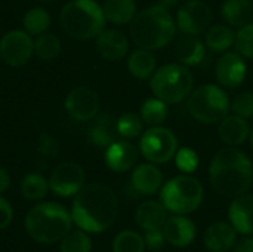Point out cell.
<instances>
[{"label":"cell","mask_w":253,"mask_h":252,"mask_svg":"<svg viewBox=\"0 0 253 252\" xmlns=\"http://www.w3.org/2000/svg\"><path fill=\"white\" fill-rule=\"evenodd\" d=\"M59 50H61V42L52 33L46 31L37 36L34 40V52L43 61H50L56 58L59 55Z\"/></svg>","instance_id":"cell-32"},{"label":"cell","mask_w":253,"mask_h":252,"mask_svg":"<svg viewBox=\"0 0 253 252\" xmlns=\"http://www.w3.org/2000/svg\"><path fill=\"white\" fill-rule=\"evenodd\" d=\"M139 151L129 141H114L105 150V165L114 172H127L138 162Z\"/></svg>","instance_id":"cell-15"},{"label":"cell","mask_w":253,"mask_h":252,"mask_svg":"<svg viewBox=\"0 0 253 252\" xmlns=\"http://www.w3.org/2000/svg\"><path fill=\"white\" fill-rule=\"evenodd\" d=\"M34 53V40L27 31L12 30L0 40V58L10 67L27 64Z\"/></svg>","instance_id":"cell-10"},{"label":"cell","mask_w":253,"mask_h":252,"mask_svg":"<svg viewBox=\"0 0 253 252\" xmlns=\"http://www.w3.org/2000/svg\"><path fill=\"white\" fill-rule=\"evenodd\" d=\"M234 48L243 58L253 59V22L239 28L234 37Z\"/></svg>","instance_id":"cell-36"},{"label":"cell","mask_w":253,"mask_h":252,"mask_svg":"<svg viewBox=\"0 0 253 252\" xmlns=\"http://www.w3.org/2000/svg\"><path fill=\"white\" fill-rule=\"evenodd\" d=\"M188 111L200 123H219L230 111V100L219 86L202 85L190 94Z\"/></svg>","instance_id":"cell-8"},{"label":"cell","mask_w":253,"mask_h":252,"mask_svg":"<svg viewBox=\"0 0 253 252\" xmlns=\"http://www.w3.org/2000/svg\"><path fill=\"white\" fill-rule=\"evenodd\" d=\"M233 252H253V238L249 235H243L242 239L236 241Z\"/></svg>","instance_id":"cell-42"},{"label":"cell","mask_w":253,"mask_h":252,"mask_svg":"<svg viewBox=\"0 0 253 252\" xmlns=\"http://www.w3.org/2000/svg\"><path fill=\"white\" fill-rule=\"evenodd\" d=\"M145 248L144 236L133 230H123L113 241V252H144Z\"/></svg>","instance_id":"cell-33"},{"label":"cell","mask_w":253,"mask_h":252,"mask_svg":"<svg viewBox=\"0 0 253 252\" xmlns=\"http://www.w3.org/2000/svg\"><path fill=\"white\" fill-rule=\"evenodd\" d=\"M119 215V201L114 192L101 183L83 186L74 196L71 206L73 221L87 233L108 230Z\"/></svg>","instance_id":"cell-1"},{"label":"cell","mask_w":253,"mask_h":252,"mask_svg":"<svg viewBox=\"0 0 253 252\" xmlns=\"http://www.w3.org/2000/svg\"><path fill=\"white\" fill-rule=\"evenodd\" d=\"M176 30V22L169 9L153 4L135 15L130 21L129 33L132 42L138 48L157 50L172 42Z\"/></svg>","instance_id":"cell-3"},{"label":"cell","mask_w":253,"mask_h":252,"mask_svg":"<svg viewBox=\"0 0 253 252\" xmlns=\"http://www.w3.org/2000/svg\"><path fill=\"white\" fill-rule=\"evenodd\" d=\"M92 241L84 230H71L61 239V252H90Z\"/></svg>","instance_id":"cell-34"},{"label":"cell","mask_w":253,"mask_h":252,"mask_svg":"<svg viewBox=\"0 0 253 252\" xmlns=\"http://www.w3.org/2000/svg\"><path fill=\"white\" fill-rule=\"evenodd\" d=\"M12 218H13V211L10 203L6 199L0 198V230L6 229L10 224Z\"/></svg>","instance_id":"cell-41"},{"label":"cell","mask_w":253,"mask_h":252,"mask_svg":"<svg viewBox=\"0 0 253 252\" xmlns=\"http://www.w3.org/2000/svg\"><path fill=\"white\" fill-rule=\"evenodd\" d=\"M178 3H179V0H159V1H157V4H160V6L166 7V9L173 7V6H176Z\"/></svg>","instance_id":"cell-44"},{"label":"cell","mask_w":253,"mask_h":252,"mask_svg":"<svg viewBox=\"0 0 253 252\" xmlns=\"http://www.w3.org/2000/svg\"><path fill=\"white\" fill-rule=\"evenodd\" d=\"M175 163L182 174H193L199 168V156L193 149L182 147L175 154Z\"/></svg>","instance_id":"cell-37"},{"label":"cell","mask_w":253,"mask_h":252,"mask_svg":"<svg viewBox=\"0 0 253 252\" xmlns=\"http://www.w3.org/2000/svg\"><path fill=\"white\" fill-rule=\"evenodd\" d=\"M49 190V180L40 174H28L21 181V193L28 201H40Z\"/></svg>","instance_id":"cell-29"},{"label":"cell","mask_w":253,"mask_h":252,"mask_svg":"<svg viewBox=\"0 0 253 252\" xmlns=\"http://www.w3.org/2000/svg\"><path fill=\"white\" fill-rule=\"evenodd\" d=\"M166 220H168V209L163 206L162 202H156V201H147L141 203L135 212V221L144 232L163 229Z\"/></svg>","instance_id":"cell-22"},{"label":"cell","mask_w":253,"mask_h":252,"mask_svg":"<svg viewBox=\"0 0 253 252\" xmlns=\"http://www.w3.org/2000/svg\"><path fill=\"white\" fill-rule=\"evenodd\" d=\"M222 18L231 27H243L249 24L253 13V6L249 0H225L221 7Z\"/></svg>","instance_id":"cell-26"},{"label":"cell","mask_w":253,"mask_h":252,"mask_svg":"<svg viewBox=\"0 0 253 252\" xmlns=\"http://www.w3.org/2000/svg\"><path fill=\"white\" fill-rule=\"evenodd\" d=\"M84 186V172L80 165L74 162H64L58 165L49 177V189L61 198L76 196Z\"/></svg>","instance_id":"cell-12"},{"label":"cell","mask_w":253,"mask_h":252,"mask_svg":"<svg viewBox=\"0 0 253 252\" xmlns=\"http://www.w3.org/2000/svg\"><path fill=\"white\" fill-rule=\"evenodd\" d=\"M234 37L236 34L233 33L230 27L222 25V24H215L206 30L205 42H206L208 49H211L212 52L224 53L231 46H234Z\"/></svg>","instance_id":"cell-28"},{"label":"cell","mask_w":253,"mask_h":252,"mask_svg":"<svg viewBox=\"0 0 253 252\" xmlns=\"http://www.w3.org/2000/svg\"><path fill=\"white\" fill-rule=\"evenodd\" d=\"M144 242H145V247L148 250H153V251H157V250H162L166 244V239H165V235H163V230L162 229H157V230H147L144 233Z\"/></svg>","instance_id":"cell-39"},{"label":"cell","mask_w":253,"mask_h":252,"mask_svg":"<svg viewBox=\"0 0 253 252\" xmlns=\"http://www.w3.org/2000/svg\"><path fill=\"white\" fill-rule=\"evenodd\" d=\"M10 186V175L4 168H0V195L4 193Z\"/></svg>","instance_id":"cell-43"},{"label":"cell","mask_w":253,"mask_h":252,"mask_svg":"<svg viewBox=\"0 0 253 252\" xmlns=\"http://www.w3.org/2000/svg\"><path fill=\"white\" fill-rule=\"evenodd\" d=\"M141 117L144 123L151 126L162 125L168 117V108L166 102H163L159 98H150L142 102L141 105Z\"/></svg>","instance_id":"cell-31"},{"label":"cell","mask_w":253,"mask_h":252,"mask_svg":"<svg viewBox=\"0 0 253 252\" xmlns=\"http://www.w3.org/2000/svg\"><path fill=\"white\" fill-rule=\"evenodd\" d=\"M61 25L64 31L77 40L96 37L105 27L102 6L93 0H73L61 10Z\"/></svg>","instance_id":"cell-5"},{"label":"cell","mask_w":253,"mask_h":252,"mask_svg":"<svg viewBox=\"0 0 253 252\" xmlns=\"http://www.w3.org/2000/svg\"><path fill=\"white\" fill-rule=\"evenodd\" d=\"M218 134H219V138L222 140V143L227 144L228 147H239L249 138L251 128H249V123L246 122V119H243L237 114H231V116L227 114L219 122Z\"/></svg>","instance_id":"cell-21"},{"label":"cell","mask_w":253,"mask_h":252,"mask_svg":"<svg viewBox=\"0 0 253 252\" xmlns=\"http://www.w3.org/2000/svg\"><path fill=\"white\" fill-rule=\"evenodd\" d=\"M203 201V186L191 175H178L160 189L163 206L179 215L194 212Z\"/></svg>","instance_id":"cell-7"},{"label":"cell","mask_w":253,"mask_h":252,"mask_svg":"<svg viewBox=\"0 0 253 252\" xmlns=\"http://www.w3.org/2000/svg\"><path fill=\"white\" fill-rule=\"evenodd\" d=\"M228 218L237 233L253 236V195H239L228 208Z\"/></svg>","instance_id":"cell-18"},{"label":"cell","mask_w":253,"mask_h":252,"mask_svg":"<svg viewBox=\"0 0 253 252\" xmlns=\"http://www.w3.org/2000/svg\"><path fill=\"white\" fill-rule=\"evenodd\" d=\"M40 1H50V0H40Z\"/></svg>","instance_id":"cell-46"},{"label":"cell","mask_w":253,"mask_h":252,"mask_svg":"<svg viewBox=\"0 0 253 252\" xmlns=\"http://www.w3.org/2000/svg\"><path fill=\"white\" fill-rule=\"evenodd\" d=\"M150 88L154 97L163 102L178 104L193 92L194 77L188 67L181 62H172L154 71L150 79Z\"/></svg>","instance_id":"cell-6"},{"label":"cell","mask_w":253,"mask_h":252,"mask_svg":"<svg viewBox=\"0 0 253 252\" xmlns=\"http://www.w3.org/2000/svg\"><path fill=\"white\" fill-rule=\"evenodd\" d=\"M130 181L139 195L153 196L163 187V174L156 163H142L133 169Z\"/></svg>","instance_id":"cell-19"},{"label":"cell","mask_w":253,"mask_h":252,"mask_svg":"<svg viewBox=\"0 0 253 252\" xmlns=\"http://www.w3.org/2000/svg\"><path fill=\"white\" fill-rule=\"evenodd\" d=\"M71 223L73 217L62 205L43 202L28 211L25 230L31 239L40 244H55L70 232Z\"/></svg>","instance_id":"cell-4"},{"label":"cell","mask_w":253,"mask_h":252,"mask_svg":"<svg viewBox=\"0 0 253 252\" xmlns=\"http://www.w3.org/2000/svg\"><path fill=\"white\" fill-rule=\"evenodd\" d=\"M162 230L166 242L175 248L188 247L194 241L197 232L196 224L185 215H179V214H175L173 217H168Z\"/></svg>","instance_id":"cell-16"},{"label":"cell","mask_w":253,"mask_h":252,"mask_svg":"<svg viewBox=\"0 0 253 252\" xmlns=\"http://www.w3.org/2000/svg\"><path fill=\"white\" fill-rule=\"evenodd\" d=\"M144 129V120L135 113H126L117 119V132L126 140H132L141 135Z\"/></svg>","instance_id":"cell-35"},{"label":"cell","mask_w":253,"mask_h":252,"mask_svg":"<svg viewBox=\"0 0 253 252\" xmlns=\"http://www.w3.org/2000/svg\"><path fill=\"white\" fill-rule=\"evenodd\" d=\"M209 178L218 193L228 198H236L246 193L252 184V162L237 147L222 149L211 162Z\"/></svg>","instance_id":"cell-2"},{"label":"cell","mask_w":253,"mask_h":252,"mask_svg":"<svg viewBox=\"0 0 253 252\" xmlns=\"http://www.w3.org/2000/svg\"><path fill=\"white\" fill-rule=\"evenodd\" d=\"M236 241H237L236 229L225 221H216L211 224L203 236L205 247L211 252H228L230 250H233Z\"/></svg>","instance_id":"cell-20"},{"label":"cell","mask_w":253,"mask_h":252,"mask_svg":"<svg viewBox=\"0 0 253 252\" xmlns=\"http://www.w3.org/2000/svg\"><path fill=\"white\" fill-rule=\"evenodd\" d=\"M248 67L243 56L239 52H224L218 59L215 76L221 86L227 89H236L246 79Z\"/></svg>","instance_id":"cell-14"},{"label":"cell","mask_w":253,"mask_h":252,"mask_svg":"<svg viewBox=\"0 0 253 252\" xmlns=\"http://www.w3.org/2000/svg\"><path fill=\"white\" fill-rule=\"evenodd\" d=\"M175 22L182 34L199 36L211 27L212 10L200 0H190L181 6Z\"/></svg>","instance_id":"cell-11"},{"label":"cell","mask_w":253,"mask_h":252,"mask_svg":"<svg viewBox=\"0 0 253 252\" xmlns=\"http://www.w3.org/2000/svg\"><path fill=\"white\" fill-rule=\"evenodd\" d=\"M139 151L151 163H166L175 157L178 151V140L170 129L160 125L153 126L142 134Z\"/></svg>","instance_id":"cell-9"},{"label":"cell","mask_w":253,"mask_h":252,"mask_svg":"<svg viewBox=\"0 0 253 252\" xmlns=\"http://www.w3.org/2000/svg\"><path fill=\"white\" fill-rule=\"evenodd\" d=\"M22 24L30 36H40L47 31L50 25V16L43 7H33L24 15Z\"/></svg>","instance_id":"cell-30"},{"label":"cell","mask_w":253,"mask_h":252,"mask_svg":"<svg viewBox=\"0 0 253 252\" xmlns=\"http://www.w3.org/2000/svg\"><path fill=\"white\" fill-rule=\"evenodd\" d=\"M249 140H251V146L253 147V129L251 131V135H249Z\"/></svg>","instance_id":"cell-45"},{"label":"cell","mask_w":253,"mask_h":252,"mask_svg":"<svg viewBox=\"0 0 253 252\" xmlns=\"http://www.w3.org/2000/svg\"><path fill=\"white\" fill-rule=\"evenodd\" d=\"M175 53L182 65L193 67V65H199L203 61L206 48L199 37L191 34H184L176 43Z\"/></svg>","instance_id":"cell-23"},{"label":"cell","mask_w":253,"mask_h":252,"mask_svg":"<svg viewBox=\"0 0 253 252\" xmlns=\"http://www.w3.org/2000/svg\"><path fill=\"white\" fill-rule=\"evenodd\" d=\"M102 12L107 21L116 25L129 24L136 13L135 0H104Z\"/></svg>","instance_id":"cell-25"},{"label":"cell","mask_w":253,"mask_h":252,"mask_svg":"<svg viewBox=\"0 0 253 252\" xmlns=\"http://www.w3.org/2000/svg\"><path fill=\"white\" fill-rule=\"evenodd\" d=\"M96 50L107 61H119L126 56L129 50V40L125 33L119 30H102L96 36Z\"/></svg>","instance_id":"cell-17"},{"label":"cell","mask_w":253,"mask_h":252,"mask_svg":"<svg viewBox=\"0 0 253 252\" xmlns=\"http://www.w3.org/2000/svg\"><path fill=\"white\" fill-rule=\"evenodd\" d=\"M127 70L133 77L139 80L151 79V76L156 71V58L153 52L141 48L133 50L127 59Z\"/></svg>","instance_id":"cell-27"},{"label":"cell","mask_w":253,"mask_h":252,"mask_svg":"<svg viewBox=\"0 0 253 252\" xmlns=\"http://www.w3.org/2000/svg\"><path fill=\"white\" fill-rule=\"evenodd\" d=\"M231 110L234 114H237L243 119L253 117V94L242 92V94L236 95L231 102Z\"/></svg>","instance_id":"cell-38"},{"label":"cell","mask_w":253,"mask_h":252,"mask_svg":"<svg viewBox=\"0 0 253 252\" xmlns=\"http://www.w3.org/2000/svg\"><path fill=\"white\" fill-rule=\"evenodd\" d=\"M65 110L74 120L87 122L96 117L99 111V97L87 86H77L65 98Z\"/></svg>","instance_id":"cell-13"},{"label":"cell","mask_w":253,"mask_h":252,"mask_svg":"<svg viewBox=\"0 0 253 252\" xmlns=\"http://www.w3.org/2000/svg\"><path fill=\"white\" fill-rule=\"evenodd\" d=\"M39 150H40V153H43L46 156H53L58 151V144L50 135L43 134L39 141Z\"/></svg>","instance_id":"cell-40"},{"label":"cell","mask_w":253,"mask_h":252,"mask_svg":"<svg viewBox=\"0 0 253 252\" xmlns=\"http://www.w3.org/2000/svg\"><path fill=\"white\" fill-rule=\"evenodd\" d=\"M117 135H119V132H117V120H114L108 114L98 116L93 126L89 129V140L96 147L107 149L110 144H113L116 141Z\"/></svg>","instance_id":"cell-24"}]
</instances>
